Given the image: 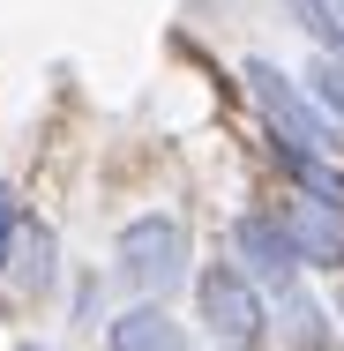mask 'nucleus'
<instances>
[{
	"mask_svg": "<svg viewBox=\"0 0 344 351\" xmlns=\"http://www.w3.org/2000/svg\"><path fill=\"white\" fill-rule=\"evenodd\" d=\"M113 262H120V277L135 284L142 299H165L172 284L187 277V224L180 217H128L120 224V239H113Z\"/></svg>",
	"mask_w": 344,
	"mask_h": 351,
	"instance_id": "f257e3e1",
	"label": "nucleus"
},
{
	"mask_svg": "<svg viewBox=\"0 0 344 351\" xmlns=\"http://www.w3.org/2000/svg\"><path fill=\"white\" fill-rule=\"evenodd\" d=\"M195 306H203L209 337L217 344H262L270 337V306H262V291H255V277H247V262L232 254V262H209L203 277H195Z\"/></svg>",
	"mask_w": 344,
	"mask_h": 351,
	"instance_id": "f03ea898",
	"label": "nucleus"
},
{
	"mask_svg": "<svg viewBox=\"0 0 344 351\" xmlns=\"http://www.w3.org/2000/svg\"><path fill=\"white\" fill-rule=\"evenodd\" d=\"M247 90H255V105H262V120H270V135L284 142H307V149H337V120L292 82V75H277L270 60H247Z\"/></svg>",
	"mask_w": 344,
	"mask_h": 351,
	"instance_id": "7ed1b4c3",
	"label": "nucleus"
},
{
	"mask_svg": "<svg viewBox=\"0 0 344 351\" xmlns=\"http://www.w3.org/2000/svg\"><path fill=\"white\" fill-rule=\"evenodd\" d=\"M232 254L247 262V277L270 284V291L307 269V247H299L292 217H277V210H247V217H240V224H232Z\"/></svg>",
	"mask_w": 344,
	"mask_h": 351,
	"instance_id": "20e7f679",
	"label": "nucleus"
},
{
	"mask_svg": "<svg viewBox=\"0 0 344 351\" xmlns=\"http://www.w3.org/2000/svg\"><path fill=\"white\" fill-rule=\"evenodd\" d=\"M8 284H15L23 299H45V291L60 284V239H53V224H45V217H23L15 254H8Z\"/></svg>",
	"mask_w": 344,
	"mask_h": 351,
	"instance_id": "39448f33",
	"label": "nucleus"
},
{
	"mask_svg": "<svg viewBox=\"0 0 344 351\" xmlns=\"http://www.w3.org/2000/svg\"><path fill=\"white\" fill-rule=\"evenodd\" d=\"M105 351H187V337H180V322L165 314V299H142V306H128V314L105 329Z\"/></svg>",
	"mask_w": 344,
	"mask_h": 351,
	"instance_id": "423d86ee",
	"label": "nucleus"
},
{
	"mask_svg": "<svg viewBox=\"0 0 344 351\" xmlns=\"http://www.w3.org/2000/svg\"><path fill=\"white\" fill-rule=\"evenodd\" d=\"M292 217V232H299V247H307V262L314 269H344V210H330V202H299V210H284Z\"/></svg>",
	"mask_w": 344,
	"mask_h": 351,
	"instance_id": "0eeeda50",
	"label": "nucleus"
},
{
	"mask_svg": "<svg viewBox=\"0 0 344 351\" xmlns=\"http://www.w3.org/2000/svg\"><path fill=\"white\" fill-rule=\"evenodd\" d=\"M277 329H284L299 351H330V344H337V337H330V314L314 306V291H307L299 277L277 284Z\"/></svg>",
	"mask_w": 344,
	"mask_h": 351,
	"instance_id": "6e6552de",
	"label": "nucleus"
},
{
	"mask_svg": "<svg viewBox=\"0 0 344 351\" xmlns=\"http://www.w3.org/2000/svg\"><path fill=\"white\" fill-rule=\"evenodd\" d=\"M284 15H292L322 53H344V8L337 0H284Z\"/></svg>",
	"mask_w": 344,
	"mask_h": 351,
	"instance_id": "1a4fd4ad",
	"label": "nucleus"
},
{
	"mask_svg": "<svg viewBox=\"0 0 344 351\" xmlns=\"http://www.w3.org/2000/svg\"><path fill=\"white\" fill-rule=\"evenodd\" d=\"M307 90H314V105H322V112L344 128V53H314V68H307Z\"/></svg>",
	"mask_w": 344,
	"mask_h": 351,
	"instance_id": "9d476101",
	"label": "nucleus"
},
{
	"mask_svg": "<svg viewBox=\"0 0 344 351\" xmlns=\"http://www.w3.org/2000/svg\"><path fill=\"white\" fill-rule=\"evenodd\" d=\"M23 202H15V187H0V277H8V254H15V232H23Z\"/></svg>",
	"mask_w": 344,
	"mask_h": 351,
	"instance_id": "9b49d317",
	"label": "nucleus"
},
{
	"mask_svg": "<svg viewBox=\"0 0 344 351\" xmlns=\"http://www.w3.org/2000/svg\"><path fill=\"white\" fill-rule=\"evenodd\" d=\"M15 351H45V344H15Z\"/></svg>",
	"mask_w": 344,
	"mask_h": 351,
	"instance_id": "f8f14e48",
	"label": "nucleus"
},
{
	"mask_svg": "<svg viewBox=\"0 0 344 351\" xmlns=\"http://www.w3.org/2000/svg\"><path fill=\"white\" fill-rule=\"evenodd\" d=\"M217 351H247V344H217Z\"/></svg>",
	"mask_w": 344,
	"mask_h": 351,
	"instance_id": "ddd939ff",
	"label": "nucleus"
}]
</instances>
